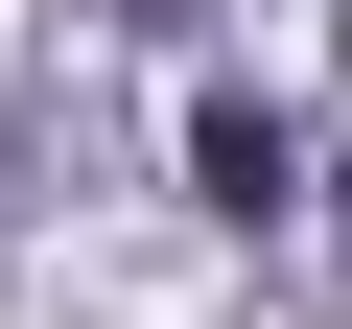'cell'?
<instances>
[{
  "mask_svg": "<svg viewBox=\"0 0 352 329\" xmlns=\"http://www.w3.org/2000/svg\"><path fill=\"white\" fill-rule=\"evenodd\" d=\"M188 164H212V212H282V189H305V141H282L258 94H212V118H188Z\"/></svg>",
  "mask_w": 352,
  "mask_h": 329,
  "instance_id": "cell-1",
  "label": "cell"
}]
</instances>
